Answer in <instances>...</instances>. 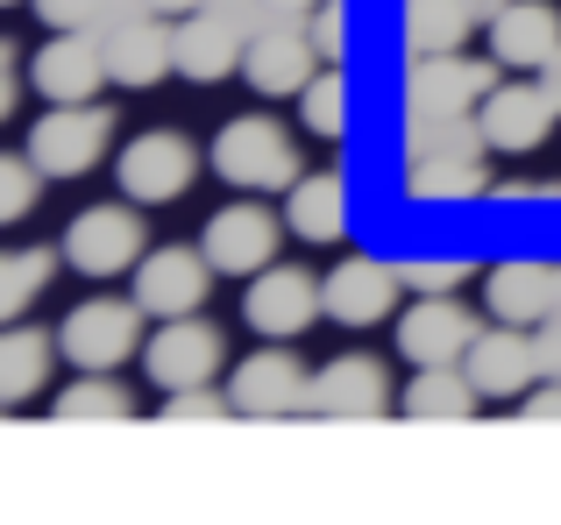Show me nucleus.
I'll return each instance as SVG.
<instances>
[{
	"mask_svg": "<svg viewBox=\"0 0 561 525\" xmlns=\"http://www.w3.org/2000/svg\"><path fill=\"white\" fill-rule=\"evenodd\" d=\"M469 341H477V319L448 299V291H420L398 319V355L420 370V362H462Z\"/></svg>",
	"mask_w": 561,
	"mask_h": 525,
	"instance_id": "nucleus-10",
	"label": "nucleus"
},
{
	"mask_svg": "<svg viewBox=\"0 0 561 525\" xmlns=\"http://www.w3.org/2000/svg\"><path fill=\"white\" fill-rule=\"evenodd\" d=\"M214 171L242 192H291L299 185V156H291V136L271 121V114H234L214 136Z\"/></svg>",
	"mask_w": 561,
	"mask_h": 525,
	"instance_id": "nucleus-1",
	"label": "nucleus"
},
{
	"mask_svg": "<svg viewBox=\"0 0 561 525\" xmlns=\"http://www.w3.org/2000/svg\"><path fill=\"white\" fill-rule=\"evenodd\" d=\"M548 305H554V270H540V262L512 256L483 277V313L505 327H534V319H548Z\"/></svg>",
	"mask_w": 561,
	"mask_h": 525,
	"instance_id": "nucleus-21",
	"label": "nucleus"
},
{
	"mask_svg": "<svg viewBox=\"0 0 561 525\" xmlns=\"http://www.w3.org/2000/svg\"><path fill=\"white\" fill-rule=\"evenodd\" d=\"M462 277H469L462 256H448V262H405V291H455Z\"/></svg>",
	"mask_w": 561,
	"mask_h": 525,
	"instance_id": "nucleus-33",
	"label": "nucleus"
},
{
	"mask_svg": "<svg viewBox=\"0 0 561 525\" xmlns=\"http://www.w3.org/2000/svg\"><path fill=\"white\" fill-rule=\"evenodd\" d=\"M220 412H234L228 390H206V384L164 390V427H179V419H220Z\"/></svg>",
	"mask_w": 561,
	"mask_h": 525,
	"instance_id": "nucleus-32",
	"label": "nucleus"
},
{
	"mask_svg": "<svg viewBox=\"0 0 561 525\" xmlns=\"http://www.w3.org/2000/svg\"><path fill=\"white\" fill-rule=\"evenodd\" d=\"M164 71H179V65H171V28L128 22V28L107 36V79L114 85H157Z\"/></svg>",
	"mask_w": 561,
	"mask_h": 525,
	"instance_id": "nucleus-25",
	"label": "nucleus"
},
{
	"mask_svg": "<svg viewBox=\"0 0 561 525\" xmlns=\"http://www.w3.org/2000/svg\"><path fill=\"white\" fill-rule=\"evenodd\" d=\"M206 284H214V262L206 249H150L136 262V305L157 319H185L206 305Z\"/></svg>",
	"mask_w": 561,
	"mask_h": 525,
	"instance_id": "nucleus-9",
	"label": "nucleus"
},
{
	"mask_svg": "<svg viewBox=\"0 0 561 525\" xmlns=\"http://www.w3.org/2000/svg\"><path fill=\"white\" fill-rule=\"evenodd\" d=\"M554 114H561V93L540 71H534V85H526V71H519V85H491V100L477 107V136H483V150H497V156H534L540 142L554 136Z\"/></svg>",
	"mask_w": 561,
	"mask_h": 525,
	"instance_id": "nucleus-3",
	"label": "nucleus"
},
{
	"mask_svg": "<svg viewBox=\"0 0 561 525\" xmlns=\"http://www.w3.org/2000/svg\"><path fill=\"white\" fill-rule=\"evenodd\" d=\"M36 164H22V156H0V228L28 221V207H36Z\"/></svg>",
	"mask_w": 561,
	"mask_h": 525,
	"instance_id": "nucleus-31",
	"label": "nucleus"
},
{
	"mask_svg": "<svg viewBox=\"0 0 561 525\" xmlns=\"http://www.w3.org/2000/svg\"><path fill=\"white\" fill-rule=\"evenodd\" d=\"M342 221H348V199L334 171H313V178H299L285 192V228L299 242H342Z\"/></svg>",
	"mask_w": 561,
	"mask_h": 525,
	"instance_id": "nucleus-24",
	"label": "nucleus"
},
{
	"mask_svg": "<svg viewBox=\"0 0 561 525\" xmlns=\"http://www.w3.org/2000/svg\"><path fill=\"white\" fill-rule=\"evenodd\" d=\"M142 256H150V242H142V221L128 207H85L65 228V262L79 277H122Z\"/></svg>",
	"mask_w": 561,
	"mask_h": 525,
	"instance_id": "nucleus-7",
	"label": "nucleus"
},
{
	"mask_svg": "<svg viewBox=\"0 0 561 525\" xmlns=\"http://www.w3.org/2000/svg\"><path fill=\"white\" fill-rule=\"evenodd\" d=\"M57 348H65L71 370H122L142 348V305L136 299H85L65 313L57 327Z\"/></svg>",
	"mask_w": 561,
	"mask_h": 525,
	"instance_id": "nucleus-4",
	"label": "nucleus"
},
{
	"mask_svg": "<svg viewBox=\"0 0 561 525\" xmlns=\"http://www.w3.org/2000/svg\"><path fill=\"white\" fill-rule=\"evenodd\" d=\"M28 85H36L43 100H93L100 85H107V50H93L79 28H57V36L28 57Z\"/></svg>",
	"mask_w": 561,
	"mask_h": 525,
	"instance_id": "nucleus-15",
	"label": "nucleus"
},
{
	"mask_svg": "<svg viewBox=\"0 0 561 525\" xmlns=\"http://www.w3.org/2000/svg\"><path fill=\"white\" fill-rule=\"evenodd\" d=\"M142 370H150L157 390H185V384H206L220 370V334L206 319H164V327L142 341Z\"/></svg>",
	"mask_w": 561,
	"mask_h": 525,
	"instance_id": "nucleus-11",
	"label": "nucleus"
},
{
	"mask_svg": "<svg viewBox=\"0 0 561 525\" xmlns=\"http://www.w3.org/2000/svg\"><path fill=\"white\" fill-rule=\"evenodd\" d=\"M477 150H483V136H477V142H448V150L412 156L405 192H412V199H483V192H491V171H483Z\"/></svg>",
	"mask_w": 561,
	"mask_h": 525,
	"instance_id": "nucleus-20",
	"label": "nucleus"
},
{
	"mask_svg": "<svg viewBox=\"0 0 561 525\" xmlns=\"http://www.w3.org/2000/svg\"><path fill=\"white\" fill-rule=\"evenodd\" d=\"M306 405L328 419H377L383 405H391V390H383V370L370 355H334L313 370V384H306Z\"/></svg>",
	"mask_w": 561,
	"mask_h": 525,
	"instance_id": "nucleus-17",
	"label": "nucleus"
},
{
	"mask_svg": "<svg viewBox=\"0 0 561 525\" xmlns=\"http://www.w3.org/2000/svg\"><path fill=\"white\" fill-rule=\"evenodd\" d=\"M142 8H150V14H192L199 0H142Z\"/></svg>",
	"mask_w": 561,
	"mask_h": 525,
	"instance_id": "nucleus-38",
	"label": "nucleus"
},
{
	"mask_svg": "<svg viewBox=\"0 0 561 525\" xmlns=\"http://www.w3.org/2000/svg\"><path fill=\"white\" fill-rule=\"evenodd\" d=\"M192 171H199V156H192V142L179 128H142V136L122 150L114 178H122V192L136 199V207H171V199L192 185Z\"/></svg>",
	"mask_w": 561,
	"mask_h": 525,
	"instance_id": "nucleus-5",
	"label": "nucleus"
},
{
	"mask_svg": "<svg viewBox=\"0 0 561 525\" xmlns=\"http://www.w3.org/2000/svg\"><path fill=\"white\" fill-rule=\"evenodd\" d=\"M271 8H306V0H271Z\"/></svg>",
	"mask_w": 561,
	"mask_h": 525,
	"instance_id": "nucleus-39",
	"label": "nucleus"
},
{
	"mask_svg": "<svg viewBox=\"0 0 561 525\" xmlns=\"http://www.w3.org/2000/svg\"><path fill=\"white\" fill-rule=\"evenodd\" d=\"M313 71H320V50L299 28H271V36H256L242 50V79L256 85L263 100H299L306 85H313Z\"/></svg>",
	"mask_w": 561,
	"mask_h": 525,
	"instance_id": "nucleus-16",
	"label": "nucleus"
},
{
	"mask_svg": "<svg viewBox=\"0 0 561 525\" xmlns=\"http://www.w3.org/2000/svg\"><path fill=\"white\" fill-rule=\"evenodd\" d=\"M320 313H328L320 284L306 270H285V262L256 270V277H249V291H242V319L263 334V341H299Z\"/></svg>",
	"mask_w": 561,
	"mask_h": 525,
	"instance_id": "nucleus-6",
	"label": "nucleus"
},
{
	"mask_svg": "<svg viewBox=\"0 0 561 525\" xmlns=\"http://www.w3.org/2000/svg\"><path fill=\"white\" fill-rule=\"evenodd\" d=\"M491 57L505 71H548L561 57V14L548 0H505L491 14Z\"/></svg>",
	"mask_w": 561,
	"mask_h": 525,
	"instance_id": "nucleus-12",
	"label": "nucleus"
},
{
	"mask_svg": "<svg viewBox=\"0 0 561 525\" xmlns=\"http://www.w3.org/2000/svg\"><path fill=\"white\" fill-rule=\"evenodd\" d=\"M50 284V249H22V256H0V327L14 313H28V299Z\"/></svg>",
	"mask_w": 561,
	"mask_h": 525,
	"instance_id": "nucleus-30",
	"label": "nucleus"
},
{
	"mask_svg": "<svg viewBox=\"0 0 561 525\" xmlns=\"http://www.w3.org/2000/svg\"><path fill=\"white\" fill-rule=\"evenodd\" d=\"M43 370H50V341L36 327H0V405H28L43 390Z\"/></svg>",
	"mask_w": 561,
	"mask_h": 525,
	"instance_id": "nucleus-26",
	"label": "nucleus"
},
{
	"mask_svg": "<svg viewBox=\"0 0 561 525\" xmlns=\"http://www.w3.org/2000/svg\"><path fill=\"white\" fill-rule=\"evenodd\" d=\"M462 28H469L462 0H412V14H405V36H412V50H420V57L462 50Z\"/></svg>",
	"mask_w": 561,
	"mask_h": 525,
	"instance_id": "nucleus-29",
	"label": "nucleus"
},
{
	"mask_svg": "<svg viewBox=\"0 0 561 525\" xmlns=\"http://www.w3.org/2000/svg\"><path fill=\"white\" fill-rule=\"evenodd\" d=\"M519 412H526V419H554V412H561V390H526Z\"/></svg>",
	"mask_w": 561,
	"mask_h": 525,
	"instance_id": "nucleus-36",
	"label": "nucleus"
},
{
	"mask_svg": "<svg viewBox=\"0 0 561 525\" xmlns=\"http://www.w3.org/2000/svg\"><path fill=\"white\" fill-rule=\"evenodd\" d=\"M171 65H179L185 79H199V85L228 79V71H234V22H220V14H206V8L179 14V36H171Z\"/></svg>",
	"mask_w": 561,
	"mask_h": 525,
	"instance_id": "nucleus-22",
	"label": "nucleus"
},
{
	"mask_svg": "<svg viewBox=\"0 0 561 525\" xmlns=\"http://www.w3.org/2000/svg\"><path fill=\"white\" fill-rule=\"evenodd\" d=\"M199 249L220 277H256V270H271V256H277V221L263 207H220L214 221H206Z\"/></svg>",
	"mask_w": 561,
	"mask_h": 525,
	"instance_id": "nucleus-14",
	"label": "nucleus"
},
{
	"mask_svg": "<svg viewBox=\"0 0 561 525\" xmlns=\"http://www.w3.org/2000/svg\"><path fill=\"white\" fill-rule=\"evenodd\" d=\"M299 121H306V136H320V142H334L348 128V79L334 65H320L313 85L299 93Z\"/></svg>",
	"mask_w": 561,
	"mask_h": 525,
	"instance_id": "nucleus-28",
	"label": "nucleus"
},
{
	"mask_svg": "<svg viewBox=\"0 0 561 525\" xmlns=\"http://www.w3.org/2000/svg\"><path fill=\"white\" fill-rule=\"evenodd\" d=\"M107 107H93V100H50V114L28 128V164L43 178H85L107 156Z\"/></svg>",
	"mask_w": 561,
	"mask_h": 525,
	"instance_id": "nucleus-2",
	"label": "nucleus"
},
{
	"mask_svg": "<svg viewBox=\"0 0 561 525\" xmlns=\"http://www.w3.org/2000/svg\"><path fill=\"white\" fill-rule=\"evenodd\" d=\"M8 107H14V57H8V43H0V121H8Z\"/></svg>",
	"mask_w": 561,
	"mask_h": 525,
	"instance_id": "nucleus-37",
	"label": "nucleus"
},
{
	"mask_svg": "<svg viewBox=\"0 0 561 525\" xmlns=\"http://www.w3.org/2000/svg\"><path fill=\"white\" fill-rule=\"evenodd\" d=\"M313 50H320V65H342V8L334 0H313Z\"/></svg>",
	"mask_w": 561,
	"mask_h": 525,
	"instance_id": "nucleus-34",
	"label": "nucleus"
},
{
	"mask_svg": "<svg viewBox=\"0 0 561 525\" xmlns=\"http://www.w3.org/2000/svg\"><path fill=\"white\" fill-rule=\"evenodd\" d=\"M477 405H483V390L469 384V370H455V362H420L405 398H398V412L405 419H469Z\"/></svg>",
	"mask_w": 561,
	"mask_h": 525,
	"instance_id": "nucleus-23",
	"label": "nucleus"
},
{
	"mask_svg": "<svg viewBox=\"0 0 561 525\" xmlns=\"http://www.w3.org/2000/svg\"><path fill=\"white\" fill-rule=\"evenodd\" d=\"M36 14H43V28H85L100 14V0H36Z\"/></svg>",
	"mask_w": 561,
	"mask_h": 525,
	"instance_id": "nucleus-35",
	"label": "nucleus"
},
{
	"mask_svg": "<svg viewBox=\"0 0 561 525\" xmlns=\"http://www.w3.org/2000/svg\"><path fill=\"white\" fill-rule=\"evenodd\" d=\"M50 412L65 419V427H79V419H128L136 412V398H128L122 384H114L107 370H79L65 390L50 398Z\"/></svg>",
	"mask_w": 561,
	"mask_h": 525,
	"instance_id": "nucleus-27",
	"label": "nucleus"
},
{
	"mask_svg": "<svg viewBox=\"0 0 561 525\" xmlns=\"http://www.w3.org/2000/svg\"><path fill=\"white\" fill-rule=\"evenodd\" d=\"M491 65H477V57L462 50H434L412 65V114H426V121H462L469 107H483L491 100Z\"/></svg>",
	"mask_w": 561,
	"mask_h": 525,
	"instance_id": "nucleus-8",
	"label": "nucleus"
},
{
	"mask_svg": "<svg viewBox=\"0 0 561 525\" xmlns=\"http://www.w3.org/2000/svg\"><path fill=\"white\" fill-rule=\"evenodd\" d=\"M398 277L405 270H391V262H377V256H342L328 270V284H320L328 319H342V327H377L398 305Z\"/></svg>",
	"mask_w": 561,
	"mask_h": 525,
	"instance_id": "nucleus-13",
	"label": "nucleus"
},
{
	"mask_svg": "<svg viewBox=\"0 0 561 525\" xmlns=\"http://www.w3.org/2000/svg\"><path fill=\"white\" fill-rule=\"evenodd\" d=\"M228 398H234V412L271 419V412H291V405H306V376H299V362H291L285 348H256V355L234 362Z\"/></svg>",
	"mask_w": 561,
	"mask_h": 525,
	"instance_id": "nucleus-18",
	"label": "nucleus"
},
{
	"mask_svg": "<svg viewBox=\"0 0 561 525\" xmlns=\"http://www.w3.org/2000/svg\"><path fill=\"white\" fill-rule=\"evenodd\" d=\"M462 370H469V384L483 390V398H526V384H534V341H526L519 327H505L497 319L491 334H477L469 341V355H462Z\"/></svg>",
	"mask_w": 561,
	"mask_h": 525,
	"instance_id": "nucleus-19",
	"label": "nucleus"
},
{
	"mask_svg": "<svg viewBox=\"0 0 561 525\" xmlns=\"http://www.w3.org/2000/svg\"><path fill=\"white\" fill-rule=\"evenodd\" d=\"M0 8H14V0H0Z\"/></svg>",
	"mask_w": 561,
	"mask_h": 525,
	"instance_id": "nucleus-40",
	"label": "nucleus"
}]
</instances>
